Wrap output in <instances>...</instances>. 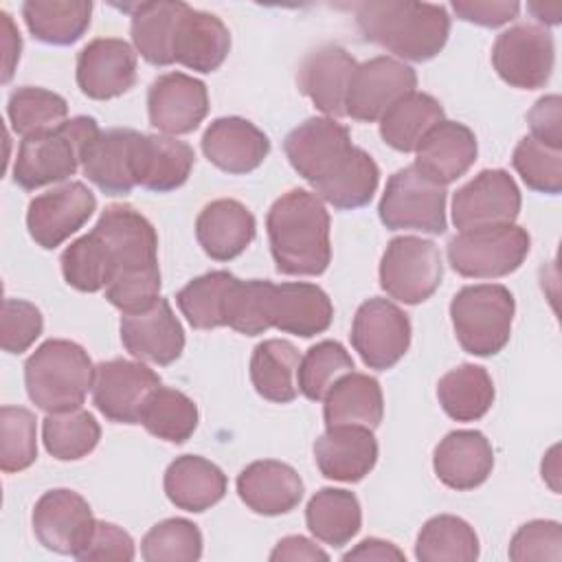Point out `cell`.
Wrapping results in <instances>:
<instances>
[{"instance_id":"6da1fadb","label":"cell","mask_w":562,"mask_h":562,"mask_svg":"<svg viewBox=\"0 0 562 562\" xmlns=\"http://www.w3.org/2000/svg\"><path fill=\"white\" fill-rule=\"evenodd\" d=\"M270 252L281 274L316 277L331 261L329 213L316 193L290 189L266 215Z\"/></svg>"},{"instance_id":"277c9868","label":"cell","mask_w":562,"mask_h":562,"mask_svg":"<svg viewBox=\"0 0 562 562\" xmlns=\"http://www.w3.org/2000/svg\"><path fill=\"white\" fill-rule=\"evenodd\" d=\"M99 134L101 130L92 116H72L55 130L22 138L13 160L15 184L35 191L75 176L88 145Z\"/></svg>"},{"instance_id":"e0dca14e","label":"cell","mask_w":562,"mask_h":562,"mask_svg":"<svg viewBox=\"0 0 562 562\" xmlns=\"http://www.w3.org/2000/svg\"><path fill=\"white\" fill-rule=\"evenodd\" d=\"M351 147L349 130L329 116H312L303 121L283 140V151L290 165L310 184L323 180Z\"/></svg>"},{"instance_id":"603a6c76","label":"cell","mask_w":562,"mask_h":562,"mask_svg":"<svg viewBox=\"0 0 562 562\" xmlns=\"http://www.w3.org/2000/svg\"><path fill=\"white\" fill-rule=\"evenodd\" d=\"M432 468L446 487L457 492L474 490L492 474V443L481 430H452L437 443Z\"/></svg>"},{"instance_id":"52a82bcc","label":"cell","mask_w":562,"mask_h":562,"mask_svg":"<svg viewBox=\"0 0 562 562\" xmlns=\"http://www.w3.org/2000/svg\"><path fill=\"white\" fill-rule=\"evenodd\" d=\"M448 191L426 178L415 165L397 169L380 198V220L389 231H422L441 235L446 222Z\"/></svg>"},{"instance_id":"ac0fdd59","label":"cell","mask_w":562,"mask_h":562,"mask_svg":"<svg viewBox=\"0 0 562 562\" xmlns=\"http://www.w3.org/2000/svg\"><path fill=\"white\" fill-rule=\"evenodd\" d=\"M136 83V50L119 37H97L77 55V86L97 101L125 94Z\"/></svg>"},{"instance_id":"f907efd6","label":"cell","mask_w":562,"mask_h":562,"mask_svg":"<svg viewBox=\"0 0 562 562\" xmlns=\"http://www.w3.org/2000/svg\"><path fill=\"white\" fill-rule=\"evenodd\" d=\"M512 165L522 182L538 191L555 195L562 191V151L542 145L533 136L518 140Z\"/></svg>"},{"instance_id":"5b68a950","label":"cell","mask_w":562,"mask_h":562,"mask_svg":"<svg viewBox=\"0 0 562 562\" xmlns=\"http://www.w3.org/2000/svg\"><path fill=\"white\" fill-rule=\"evenodd\" d=\"M514 312V294L501 283L465 285L450 301L459 345L481 358L498 353L509 342Z\"/></svg>"},{"instance_id":"bcb514c9","label":"cell","mask_w":562,"mask_h":562,"mask_svg":"<svg viewBox=\"0 0 562 562\" xmlns=\"http://www.w3.org/2000/svg\"><path fill=\"white\" fill-rule=\"evenodd\" d=\"M349 371H353V360L349 351L336 340H321L310 347L301 358L296 384L307 400L321 402L325 400L329 389Z\"/></svg>"},{"instance_id":"681fc988","label":"cell","mask_w":562,"mask_h":562,"mask_svg":"<svg viewBox=\"0 0 562 562\" xmlns=\"http://www.w3.org/2000/svg\"><path fill=\"white\" fill-rule=\"evenodd\" d=\"M274 283L237 279L226 303V325L244 336H259L272 327L270 299Z\"/></svg>"},{"instance_id":"2e32d148","label":"cell","mask_w":562,"mask_h":562,"mask_svg":"<svg viewBox=\"0 0 562 562\" xmlns=\"http://www.w3.org/2000/svg\"><path fill=\"white\" fill-rule=\"evenodd\" d=\"M147 114L149 123L167 136L189 134L209 114V90L191 75L165 72L147 90Z\"/></svg>"},{"instance_id":"836d02e7","label":"cell","mask_w":562,"mask_h":562,"mask_svg":"<svg viewBox=\"0 0 562 562\" xmlns=\"http://www.w3.org/2000/svg\"><path fill=\"white\" fill-rule=\"evenodd\" d=\"M380 182V169L375 160L360 147H351L349 154L314 187L318 200L331 204L338 211L360 209L371 202Z\"/></svg>"},{"instance_id":"ee69618b","label":"cell","mask_w":562,"mask_h":562,"mask_svg":"<svg viewBox=\"0 0 562 562\" xmlns=\"http://www.w3.org/2000/svg\"><path fill=\"white\" fill-rule=\"evenodd\" d=\"M68 103L61 94L37 88V86H22L9 94L7 116L15 134L22 138L55 130L66 121Z\"/></svg>"},{"instance_id":"f1b7e54d","label":"cell","mask_w":562,"mask_h":562,"mask_svg":"<svg viewBox=\"0 0 562 562\" xmlns=\"http://www.w3.org/2000/svg\"><path fill=\"white\" fill-rule=\"evenodd\" d=\"M195 162L193 149L167 134H140L136 143V184L154 193H169L187 182Z\"/></svg>"},{"instance_id":"83f0119b","label":"cell","mask_w":562,"mask_h":562,"mask_svg":"<svg viewBox=\"0 0 562 562\" xmlns=\"http://www.w3.org/2000/svg\"><path fill=\"white\" fill-rule=\"evenodd\" d=\"M334 305L323 288L316 283L292 281L272 288L270 323L274 329L312 338L329 329Z\"/></svg>"},{"instance_id":"60d3db41","label":"cell","mask_w":562,"mask_h":562,"mask_svg":"<svg viewBox=\"0 0 562 562\" xmlns=\"http://www.w3.org/2000/svg\"><path fill=\"white\" fill-rule=\"evenodd\" d=\"M237 277L228 270H213L189 281L178 294L176 303L191 327L215 329L226 325V303Z\"/></svg>"},{"instance_id":"7a4b0ae2","label":"cell","mask_w":562,"mask_h":562,"mask_svg":"<svg viewBox=\"0 0 562 562\" xmlns=\"http://www.w3.org/2000/svg\"><path fill=\"white\" fill-rule=\"evenodd\" d=\"M353 11L364 40L408 61L432 59L450 35V15L441 4L380 0L360 2Z\"/></svg>"},{"instance_id":"4fadbf2b","label":"cell","mask_w":562,"mask_h":562,"mask_svg":"<svg viewBox=\"0 0 562 562\" xmlns=\"http://www.w3.org/2000/svg\"><path fill=\"white\" fill-rule=\"evenodd\" d=\"M31 520L33 533L44 549L72 558L83 551L97 522L88 501L66 487L44 492L33 507Z\"/></svg>"},{"instance_id":"d6a6232c","label":"cell","mask_w":562,"mask_h":562,"mask_svg":"<svg viewBox=\"0 0 562 562\" xmlns=\"http://www.w3.org/2000/svg\"><path fill=\"white\" fill-rule=\"evenodd\" d=\"M323 417L331 426L378 428L384 417V397L380 382L367 373L349 371L325 395Z\"/></svg>"},{"instance_id":"44dd1931","label":"cell","mask_w":562,"mask_h":562,"mask_svg":"<svg viewBox=\"0 0 562 562\" xmlns=\"http://www.w3.org/2000/svg\"><path fill=\"white\" fill-rule=\"evenodd\" d=\"M202 151L226 173L255 171L270 151V138L241 116H220L202 134Z\"/></svg>"},{"instance_id":"8992f818","label":"cell","mask_w":562,"mask_h":562,"mask_svg":"<svg viewBox=\"0 0 562 562\" xmlns=\"http://www.w3.org/2000/svg\"><path fill=\"white\" fill-rule=\"evenodd\" d=\"M531 239L522 226H483L454 235L448 241L452 270L468 279H498L518 270L529 255Z\"/></svg>"},{"instance_id":"484cf974","label":"cell","mask_w":562,"mask_h":562,"mask_svg":"<svg viewBox=\"0 0 562 562\" xmlns=\"http://www.w3.org/2000/svg\"><path fill=\"white\" fill-rule=\"evenodd\" d=\"M237 494L255 514L281 516L301 503L303 481L292 465L274 459H261L239 472Z\"/></svg>"},{"instance_id":"d4e9b609","label":"cell","mask_w":562,"mask_h":562,"mask_svg":"<svg viewBox=\"0 0 562 562\" xmlns=\"http://www.w3.org/2000/svg\"><path fill=\"white\" fill-rule=\"evenodd\" d=\"M314 461L325 479L356 483L378 461V441L362 426H331L314 441Z\"/></svg>"},{"instance_id":"d6986e66","label":"cell","mask_w":562,"mask_h":562,"mask_svg":"<svg viewBox=\"0 0 562 562\" xmlns=\"http://www.w3.org/2000/svg\"><path fill=\"white\" fill-rule=\"evenodd\" d=\"M358 61L338 44L310 50L296 72L299 90L329 119L345 116V101Z\"/></svg>"},{"instance_id":"5bb4252c","label":"cell","mask_w":562,"mask_h":562,"mask_svg":"<svg viewBox=\"0 0 562 562\" xmlns=\"http://www.w3.org/2000/svg\"><path fill=\"white\" fill-rule=\"evenodd\" d=\"M520 202V189L505 169H483L454 193L452 222L459 233L514 224Z\"/></svg>"},{"instance_id":"ba28073f","label":"cell","mask_w":562,"mask_h":562,"mask_svg":"<svg viewBox=\"0 0 562 562\" xmlns=\"http://www.w3.org/2000/svg\"><path fill=\"white\" fill-rule=\"evenodd\" d=\"M441 277V252L430 239L402 235L386 244L380 259V285L391 299L417 305L437 292Z\"/></svg>"},{"instance_id":"7402d4cb","label":"cell","mask_w":562,"mask_h":562,"mask_svg":"<svg viewBox=\"0 0 562 562\" xmlns=\"http://www.w3.org/2000/svg\"><path fill=\"white\" fill-rule=\"evenodd\" d=\"M140 132L112 127L101 132L86 149L83 176L105 195H127L136 187L134 158Z\"/></svg>"},{"instance_id":"b9f144b4","label":"cell","mask_w":562,"mask_h":562,"mask_svg":"<svg viewBox=\"0 0 562 562\" xmlns=\"http://www.w3.org/2000/svg\"><path fill=\"white\" fill-rule=\"evenodd\" d=\"M42 439L44 448L55 459L77 461L97 448L101 439V426L94 415L83 408L46 413L42 422Z\"/></svg>"},{"instance_id":"7c38bea8","label":"cell","mask_w":562,"mask_h":562,"mask_svg":"<svg viewBox=\"0 0 562 562\" xmlns=\"http://www.w3.org/2000/svg\"><path fill=\"white\" fill-rule=\"evenodd\" d=\"M417 86L415 70L395 57H373L358 64L345 101V116L360 123L380 121L391 105Z\"/></svg>"},{"instance_id":"8fae6325","label":"cell","mask_w":562,"mask_h":562,"mask_svg":"<svg viewBox=\"0 0 562 562\" xmlns=\"http://www.w3.org/2000/svg\"><path fill=\"white\" fill-rule=\"evenodd\" d=\"M158 386V373L140 360L112 358L94 367L92 402L110 422L140 424L143 408Z\"/></svg>"},{"instance_id":"cb8c5ba5","label":"cell","mask_w":562,"mask_h":562,"mask_svg":"<svg viewBox=\"0 0 562 562\" xmlns=\"http://www.w3.org/2000/svg\"><path fill=\"white\" fill-rule=\"evenodd\" d=\"M476 136L459 121L437 123L415 149V167L437 184L461 178L476 160Z\"/></svg>"},{"instance_id":"680465c9","label":"cell","mask_w":562,"mask_h":562,"mask_svg":"<svg viewBox=\"0 0 562 562\" xmlns=\"http://www.w3.org/2000/svg\"><path fill=\"white\" fill-rule=\"evenodd\" d=\"M0 22H2V37H0L2 40V83H7L20 59L22 37L7 11H0Z\"/></svg>"},{"instance_id":"e575fe53","label":"cell","mask_w":562,"mask_h":562,"mask_svg":"<svg viewBox=\"0 0 562 562\" xmlns=\"http://www.w3.org/2000/svg\"><path fill=\"white\" fill-rule=\"evenodd\" d=\"M301 353L299 349L281 338L263 340L255 347L250 358V380L255 391L270 402L288 404L296 397V371Z\"/></svg>"},{"instance_id":"f35d334b","label":"cell","mask_w":562,"mask_h":562,"mask_svg":"<svg viewBox=\"0 0 562 562\" xmlns=\"http://www.w3.org/2000/svg\"><path fill=\"white\" fill-rule=\"evenodd\" d=\"M305 522L316 540L331 547H342L360 531V503L353 492L323 487L310 498L305 507Z\"/></svg>"},{"instance_id":"7dc6e473","label":"cell","mask_w":562,"mask_h":562,"mask_svg":"<svg viewBox=\"0 0 562 562\" xmlns=\"http://www.w3.org/2000/svg\"><path fill=\"white\" fill-rule=\"evenodd\" d=\"M140 555L147 562H195L202 555V533L187 518L160 520L145 533Z\"/></svg>"},{"instance_id":"9f6ffc18","label":"cell","mask_w":562,"mask_h":562,"mask_svg":"<svg viewBox=\"0 0 562 562\" xmlns=\"http://www.w3.org/2000/svg\"><path fill=\"white\" fill-rule=\"evenodd\" d=\"M452 11L465 22L496 29L514 20L520 11V4L514 0H454Z\"/></svg>"},{"instance_id":"c3c4849f","label":"cell","mask_w":562,"mask_h":562,"mask_svg":"<svg viewBox=\"0 0 562 562\" xmlns=\"http://www.w3.org/2000/svg\"><path fill=\"white\" fill-rule=\"evenodd\" d=\"M37 459V419L24 406L0 408V468L22 472Z\"/></svg>"},{"instance_id":"30bf717a","label":"cell","mask_w":562,"mask_h":562,"mask_svg":"<svg viewBox=\"0 0 562 562\" xmlns=\"http://www.w3.org/2000/svg\"><path fill=\"white\" fill-rule=\"evenodd\" d=\"M351 345L369 369L386 371L408 351L411 321L395 303L373 296L356 310Z\"/></svg>"},{"instance_id":"ab89813d","label":"cell","mask_w":562,"mask_h":562,"mask_svg":"<svg viewBox=\"0 0 562 562\" xmlns=\"http://www.w3.org/2000/svg\"><path fill=\"white\" fill-rule=\"evenodd\" d=\"M415 558L422 562H474L479 558L476 531L459 516H432L417 533Z\"/></svg>"},{"instance_id":"4316f807","label":"cell","mask_w":562,"mask_h":562,"mask_svg":"<svg viewBox=\"0 0 562 562\" xmlns=\"http://www.w3.org/2000/svg\"><path fill=\"white\" fill-rule=\"evenodd\" d=\"M255 215L233 198L209 202L195 220V237L202 250L215 261H231L255 239Z\"/></svg>"},{"instance_id":"f5cc1de1","label":"cell","mask_w":562,"mask_h":562,"mask_svg":"<svg viewBox=\"0 0 562 562\" xmlns=\"http://www.w3.org/2000/svg\"><path fill=\"white\" fill-rule=\"evenodd\" d=\"M509 558L514 562L529 560H560L562 558V527L555 520H529L509 542Z\"/></svg>"},{"instance_id":"db71d44e","label":"cell","mask_w":562,"mask_h":562,"mask_svg":"<svg viewBox=\"0 0 562 562\" xmlns=\"http://www.w3.org/2000/svg\"><path fill=\"white\" fill-rule=\"evenodd\" d=\"M134 540L132 536L121 529L114 522L97 520L92 536L83 551L77 555V560H123L130 562L134 560Z\"/></svg>"},{"instance_id":"3957f363","label":"cell","mask_w":562,"mask_h":562,"mask_svg":"<svg viewBox=\"0 0 562 562\" xmlns=\"http://www.w3.org/2000/svg\"><path fill=\"white\" fill-rule=\"evenodd\" d=\"M94 364L88 351L64 338L42 342L24 362V384L31 402L44 413L81 408L92 391Z\"/></svg>"},{"instance_id":"6f0895ef","label":"cell","mask_w":562,"mask_h":562,"mask_svg":"<svg viewBox=\"0 0 562 562\" xmlns=\"http://www.w3.org/2000/svg\"><path fill=\"white\" fill-rule=\"evenodd\" d=\"M270 560L272 562H279V560H292V562L294 560H329V555L303 536H288L277 542V547L270 553Z\"/></svg>"},{"instance_id":"4dcf8cb0","label":"cell","mask_w":562,"mask_h":562,"mask_svg":"<svg viewBox=\"0 0 562 562\" xmlns=\"http://www.w3.org/2000/svg\"><path fill=\"white\" fill-rule=\"evenodd\" d=\"M165 494L184 512L200 514L220 503L226 494V474L209 459L182 454L165 470Z\"/></svg>"},{"instance_id":"9a60e30c","label":"cell","mask_w":562,"mask_h":562,"mask_svg":"<svg viewBox=\"0 0 562 562\" xmlns=\"http://www.w3.org/2000/svg\"><path fill=\"white\" fill-rule=\"evenodd\" d=\"M94 211V193L83 182H66L29 202L26 228L37 246L53 250L75 235Z\"/></svg>"},{"instance_id":"d590c367","label":"cell","mask_w":562,"mask_h":562,"mask_svg":"<svg viewBox=\"0 0 562 562\" xmlns=\"http://www.w3.org/2000/svg\"><path fill=\"white\" fill-rule=\"evenodd\" d=\"M437 397L454 422H476L492 408L494 382L485 367L465 362L439 378Z\"/></svg>"},{"instance_id":"74e56055","label":"cell","mask_w":562,"mask_h":562,"mask_svg":"<svg viewBox=\"0 0 562 562\" xmlns=\"http://www.w3.org/2000/svg\"><path fill=\"white\" fill-rule=\"evenodd\" d=\"M443 121L441 103L426 92L413 90L380 119V136L395 151H415L422 138Z\"/></svg>"},{"instance_id":"816d5d0a","label":"cell","mask_w":562,"mask_h":562,"mask_svg":"<svg viewBox=\"0 0 562 562\" xmlns=\"http://www.w3.org/2000/svg\"><path fill=\"white\" fill-rule=\"evenodd\" d=\"M42 312L24 299H4L0 316V345L7 353L26 351L42 334Z\"/></svg>"},{"instance_id":"f546056e","label":"cell","mask_w":562,"mask_h":562,"mask_svg":"<svg viewBox=\"0 0 562 562\" xmlns=\"http://www.w3.org/2000/svg\"><path fill=\"white\" fill-rule=\"evenodd\" d=\"M231 50L226 24L206 11L187 7L173 40V59L195 72L217 70Z\"/></svg>"},{"instance_id":"f6af8a7d","label":"cell","mask_w":562,"mask_h":562,"mask_svg":"<svg viewBox=\"0 0 562 562\" xmlns=\"http://www.w3.org/2000/svg\"><path fill=\"white\" fill-rule=\"evenodd\" d=\"M59 263L66 283L79 292L105 290L114 277L108 246L94 231L75 239L61 252Z\"/></svg>"},{"instance_id":"1f68e13d","label":"cell","mask_w":562,"mask_h":562,"mask_svg":"<svg viewBox=\"0 0 562 562\" xmlns=\"http://www.w3.org/2000/svg\"><path fill=\"white\" fill-rule=\"evenodd\" d=\"M189 4L178 0L138 2L123 7L132 15L130 35L136 53L151 66L173 64V40L178 22Z\"/></svg>"},{"instance_id":"ffe728a7","label":"cell","mask_w":562,"mask_h":562,"mask_svg":"<svg viewBox=\"0 0 562 562\" xmlns=\"http://www.w3.org/2000/svg\"><path fill=\"white\" fill-rule=\"evenodd\" d=\"M121 342L140 362L171 364L184 349V331L167 299L149 310L121 316Z\"/></svg>"},{"instance_id":"11a10c76","label":"cell","mask_w":562,"mask_h":562,"mask_svg":"<svg viewBox=\"0 0 562 562\" xmlns=\"http://www.w3.org/2000/svg\"><path fill=\"white\" fill-rule=\"evenodd\" d=\"M531 136L547 147L562 149V99L558 94L540 97L527 114Z\"/></svg>"},{"instance_id":"7bdbcfd3","label":"cell","mask_w":562,"mask_h":562,"mask_svg":"<svg viewBox=\"0 0 562 562\" xmlns=\"http://www.w3.org/2000/svg\"><path fill=\"white\" fill-rule=\"evenodd\" d=\"M195 402L178 389L158 386L140 415L145 430L169 443H184L198 428Z\"/></svg>"},{"instance_id":"91938a15","label":"cell","mask_w":562,"mask_h":562,"mask_svg":"<svg viewBox=\"0 0 562 562\" xmlns=\"http://www.w3.org/2000/svg\"><path fill=\"white\" fill-rule=\"evenodd\" d=\"M342 560H404V553L386 540L367 538L342 555Z\"/></svg>"},{"instance_id":"8d00e7d4","label":"cell","mask_w":562,"mask_h":562,"mask_svg":"<svg viewBox=\"0 0 562 562\" xmlns=\"http://www.w3.org/2000/svg\"><path fill=\"white\" fill-rule=\"evenodd\" d=\"M92 2L86 0H29L22 18L31 35L44 44L66 46L77 42L90 26Z\"/></svg>"},{"instance_id":"9c48e42d","label":"cell","mask_w":562,"mask_h":562,"mask_svg":"<svg viewBox=\"0 0 562 562\" xmlns=\"http://www.w3.org/2000/svg\"><path fill=\"white\" fill-rule=\"evenodd\" d=\"M553 37L538 24H516L503 31L492 46V66L512 88H542L553 72Z\"/></svg>"}]
</instances>
